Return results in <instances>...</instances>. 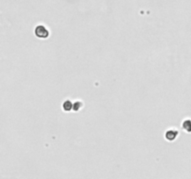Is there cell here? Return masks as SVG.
<instances>
[{
	"instance_id": "cell-1",
	"label": "cell",
	"mask_w": 191,
	"mask_h": 179,
	"mask_svg": "<svg viewBox=\"0 0 191 179\" xmlns=\"http://www.w3.org/2000/svg\"><path fill=\"white\" fill-rule=\"evenodd\" d=\"M36 35L39 38H46L48 36H49V32H48V30L44 26L39 25L36 28Z\"/></svg>"
},
{
	"instance_id": "cell-2",
	"label": "cell",
	"mask_w": 191,
	"mask_h": 179,
	"mask_svg": "<svg viewBox=\"0 0 191 179\" xmlns=\"http://www.w3.org/2000/svg\"><path fill=\"white\" fill-rule=\"evenodd\" d=\"M177 131H169L166 132V138L168 140H174L176 136Z\"/></svg>"
},
{
	"instance_id": "cell-3",
	"label": "cell",
	"mask_w": 191,
	"mask_h": 179,
	"mask_svg": "<svg viewBox=\"0 0 191 179\" xmlns=\"http://www.w3.org/2000/svg\"><path fill=\"white\" fill-rule=\"evenodd\" d=\"M72 108H73V105L71 104L70 101L64 102V104H63V109H64L65 111H69V110H71Z\"/></svg>"
},
{
	"instance_id": "cell-4",
	"label": "cell",
	"mask_w": 191,
	"mask_h": 179,
	"mask_svg": "<svg viewBox=\"0 0 191 179\" xmlns=\"http://www.w3.org/2000/svg\"><path fill=\"white\" fill-rule=\"evenodd\" d=\"M81 105H82V104H81L80 102H77V103L74 105V106H73V109H74V110H76V111H78Z\"/></svg>"
}]
</instances>
